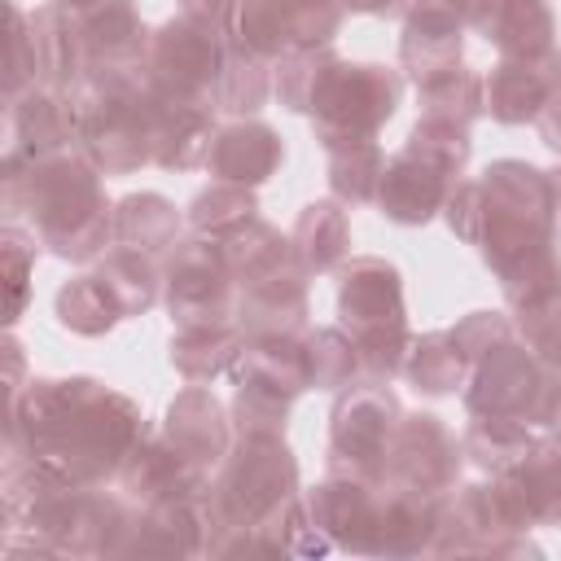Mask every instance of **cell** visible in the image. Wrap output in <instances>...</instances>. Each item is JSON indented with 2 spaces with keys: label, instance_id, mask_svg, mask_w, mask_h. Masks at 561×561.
<instances>
[{
  "label": "cell",
  "instance_id": "41",
  "mask_svg": "<svg viewBox=\"0 0 561 561\" xmlns=\"http://www.w3.org/2000/svg\"><path fill=\"white\" fill-rule=\"evenodd\" d=\"M416 101H421V114L430 118H447V123H460L469 127L478 114H486V92H482V75L469 70L465 61L430 83L416 88Z\"/></svg>",
  "mask_w": 561,
  "mask_h": 561
},
{
  "label": "cell",
  "instance_id": "10",
  "mask_svg": "<svg viewBox=\"0 0 561 561\" xmlns=\"http://www.w3.org/2000/svg\"><path fill=\"white\" fill-rule=\"evenodd\" d=\"M224 66V35L188 13L167 18L158 31H149L140 79L167 96L188 105H215V79Z\"/></svg>",
  "mask_w": 561,
  "mask_h": 561
},
{
  "label": "cell",
  "instance_id": "43",
  "mask_svg": "<svg viewBox=\"0 0 561 561\" xmlns=\"http://www.w3.org/2000/svg\"><path fill=\"white\" fill-rule=\"evenodd\" d=\"M302 342H307L311 386H316V390H346V386L364 381L359 351H355V342H351V333H346L342 324H333V329H311Z\"/></svg>",
  "mask_w": 561,
  "mask_h": 561
},
{
  "label": "cell",
  "instance_id": "30",
  "mask_svg": "<svg viewBox=\"0 0 561 561\" xmlns=\"http://www.w3.org/2000/svg\"><path fill=\"white\" fill-rule=\"evenodd\" d=\"M31 39H35V79L39 88H53V92H66L88 75V61H83V48L75 39V31L66 26V18L53 9V4H39L31 13Z\"/></svg>",
  "mask_w": 561,
  "mask_h": 561
},
{
  "label": "cell",
  "instance_id": "19",
  "mask_svg": "<svg viewBox=\"0 0 561 561\" xmlns=\"http://www.w3.org/2000/svg\"><path fill=\"white\" fill-rule=\"evenodd\" d=\"M482 92H486V114L495 123H535L548 101L561 92V53H543V57H500L486 75H482Z\"/></svg>",
  "mask_w": 561,
  "mask_h": 561
},
{
  "label": "cell",
  "instance_id": "4",
  "mask_svg": "<svg viewBox=\"0 0 561 561\" xmlns=\"http://www.w3.org/2000/svg\"><path fill=\"white\" fill-rule=\"evenodd\" d=\"M153 110L158 92L140 70H92L70 88L75 140L105 175H127L153 162Z\"/></svg>",
  "mask_w": 561,
  "mask_h": 561
},
{
  "label": "cell",
  "instance_id": "5",
  "mask_svg": "<svg viewBox=\"0 0 561 561\" xmlns=\"http://www.w3.org/2000/svg\"><path fill=\"white\" fill-rule=\"evenodd\" d=\"M482 263L504 276L530 254L557 245V180L522 158H500L482 175Z\"/></svg>",
  "mask_w": 561,
  "mask_h": 561
},
{
  "label": "cell",
  "instance_id": "9",
  "mask_svg": "<svg viewBox=\"0 0 561 561\" xmlns=\"http://www.w3.org/2000/svg\"><path fill=\"white\" fill-rule=\"evenodd\" d=\"M403 96V75L377 61H333L320 101L311 110L316 140L342 145V140H377V131L394 118Z\"/></svg>",
  "mask_w": 561,
  "mask_h": 561
},
{
  "label": "cell",
  "instance_id": "31",
  "mask_svg": "<svg viewBox=\"0 0 561 561\" xmlns=\"http://www.w3.org/2000/svg\"><path fill=\"white\" fill-rule=\"evenodd\" d=\"M245 346V329L241 324H197V329H175L171 337V368L184 381H215L219 373L232 368L237 351Z\"/></svg>",
  "mask_w": 561,
  "mask_h": 561
},
{
  "label": "cell",
  "instance_id": "35",
  "mask_svg": "<svg viewBox=\"0 0 561 561\" xmlns=\"http://www.w3.org/2000/svg\"><path fill=\"white\" fill-rule=\"evenodd\" d=\"M96 276H101V285L114 294L123 320H127V316H145V311L162 298V272H158L153 254L127 250V245H110V250L96 259Z\"/></svg>",
  "mask_w": 561,
  "mask_h": 561
},
{
  "label": "cell",
  "instance_id": "26",
  "mask_svg": "<svg viewBox=\"0 0 561 561\" xmlns=\"http://www.w3.org/2000/svg\"><path fill=\"white\" fill-rule=\"evenodd\" d=\"M438 508L443 495H421L381 482V513H377V548L373 557H416L434 552L438 539Z\"/></svg>",
  "mask_w": 561,
  "mask_h": 561
},
{
  "label": "cell",
  "instance_id": "48",
  "mask_svg": "<svg viewBox=\"0 0 561 561\" xmlns=\"http://www.w3.org/2000/svg\"><path fill=\"white\" fill-rule=\"evenodd\" d=\"M228 4H232V0H180V13H188V18H197V22H206V26L219 31Z\"/></svg>",
  "mask_w": 561,
  "mask_h": 561
},
{
  "label": "cell",
  "instance_id": "32",
  "mask_svg": "<svg viewBox=\"0 0 561 561\" xmlns=\"http://www.w3.org/2000/svg\"><path fill=\"white\" fill-rule=\"evenodd\" d=\"M219 250H224L228 272L237 276V289H241V285H254V280H263V276H272V272H285V267L298 263L294 241L280 237V228H272L267 219H250L245 228L228 232V237L219 241Z\"/></svg>",
  "mask_w": 561,
  "mask_h": 561
},
{
  "label": "cell",
  "instance_id": "1",
  "mask_svg": "<svg viewBox=\"0 0 561 561\" xmlns=\"http://www.w3.org/2000/svg\"><path fill=\"white\" fill-rule=\"evenodd\" d=\"M145 434L140 408L96 377H31L9 403L4 456H22L66 486H101L118 478Z\"/></svg>",
  "mask_w": 561,
  "mask_h": 561
},
{
  "label": "cell",
  "instance_id": "18",
  "mask_svg": "<svg viewBox=\"0 0 561 561\" xmlns=\"http://www.w3.org/2000/svg\"><path fill=\"white\" fill-rule=\"evenodd\" d=\"M206 543H210V517L197 491V495L140 504L118 557H197L206 552Z\"/></svg>",
  "mask_w": 561,
  "mask_h": 561
},
{
  "label": "cell",
  "instance_id": "28",
  "mask_svg": "<svg viewBox=\"0 0 561 561\" xmlns=\"http://www.w3.org/2000/svg\"><path fill=\"white\" fill-rule=\"evenodd\" d=\"M294 254L302 263L307 276H320V272H333L346 263L351 254V224H346V210L337 202H307L294 219Z\"/></svg>",
  "mask_w": 561,
  "mask_h": 561
},
{
  "label": "cell",
  "instance_id": "24",
  "mask_svg": "<svg viewBox=\"0 0 561 561\" xmlns=\"http://www.w3.org/2000/svg\"><path fill=\"white\" fill-rule=\"evenodd\" d=\"M469 26L500 48V57H543L552 53V9L548 0H478Z\"/></svg>",
  "mask_w": 561,
  "mask_h": 561
},
{
  "label": "cell",
  "instance_id": "21",
  "mask_svg": "<svg viewBox=\"0 0 561 561\" xmlns=\"http://www.w3.org/2000/svg\"><path fill=\"white\" fill-rule=\"evenodd\" d=\"M456 188V180L412 153H394L386 158V171H381V184H377V210L390 219V224H403V228H416V224H430L434 215H443L447 206V193Z\"/></svg>",
  "mask_w": 561,
  "mask_h": 561
},
{
  "label": "cell",
  "instance_id": "22",
  "mask_svg": "<svg viewBox=\"0 0 561 561\" xmlns=\"http://www.w3.org/2000/svg\"><path fill=\"white\" fill-rule=\"evenodd\" d=\"M280 162H285V140L259 118L224 123L206 153L210 180H228V184H245V188H259L263 180H272Z\"/></svg>",
  "mask_w": 561,
  "mask_h": 561
},
{
  "label": "cell",
  "instance_id": "6",
  "mask_svg": "<svg viewBox=\"0 0 561 561\" xmlns=\"http://www.w3.org/2000/svg\"><path fill=\"white\" fill-rule=\"evenodd\" d=\"M337 324L351 333L364 377L390 381L403 368L412 333H408V307H403V276L390 259L355 254L342 267Z\"/></svg>",
  "mask_w": 561,
  "mask_h": 561
},
{
  "label": "cell",
  "instance_id": "17",
  "mask_svg": "<svg viewBox=\"0 0 561 561\" xmlns=\"http://www.w3.org/2000/svg\"><path fill=\"white\" fill-rule=\"evenodd\" d=\"M491 482L517 530H530L539 522H561V430L535 434L530 451Z\"/></svg>",
  "mask_w": 561,
  "mask_h": 561
},
{
  "label": "cell",
  "instance_id": "37",
  "mask_svg": "<svg viewBox=\"0 0 561 561\" xmlns=\"http://www.w3.org/2000/svg\"><path fill=\"white\" fill-rule=\"evenodd\" d=\"M53 311H57V324L70 329V333H79V337H101V333H110V329L123 320L114 294L101 285L96 272L70 276V280L57 289Z\"/></svg>",
  "mask_w": 561,
  "mask_h": 561
},
{
  "label": "cell",
  "instance_id": "7",
  "mask_svg": "<svg viewBox=\"0 0 561 561\" xmlns=\"http://www.w3.org/2000/svg\"><path fill=\"white\" fill-rule=\"evenodd\" d=\"M232 425L237 434H285L289 403L311 390V359L298 333H254L232 359Z\"/></svg>",
  "mask_w": 561,
  "mask_h": 561
},
{
  "label": "cell",
  "instance_id": "33",
  "mask_svg": "<svg viewBox=\"0 0 561 561\" xmlns=\"http://www.w3.org/2000/svg\"><path fill=\"white\" fill-rule=\"evenodd\" d=\"M535 443V430L526 421H513V416H473L460 434V456L469 469L486 473V478H500L508 473Z\"/></svg>",
  "mask_w": 561,
  "mask_h": 561
},
{
  "label": "cell",
  "instance_id": "14",
  "mask_svg": "<svg viewBox=\"0 0 561 561\" xmlns=\"http://www.w3.org/2000/svg\"><path fill=\"white\" fill-rule=\"evenodd\" d=\"M75 31L88 75L92 70H140L149 31L131 0H48Z\"/></svg>",
  "mask_w": 561,
  "mask_h": 561
},
{
  "label": "cell",
  "instance_id": "36",
  "mask_svg": "<svg viewBox=\"0 0 561 561\" xmlns=\"http://www.w3.org/2000/svg\"><path fill=\"white\" fill-rule=\"evenodd\" d=\"M421 394H456L465 390V377H469V359L465 351L456 346L451 329H438V333H425V337H412L408 355H403V368H399Z\"/></svg>",
  "mask_w": 561,
  "mask_h": 561
},
{
  "label": "cell",
  "instance_id": "29",
  "mask_svg": "<svg viewBox=\"0 0 561 561\" xmlns=\"http://www.w3.org/2000/svg\"><path fill=\"white\" fill-rule=\"evenodd\" d=\"M180 210L162 193H127L123 202H114V245L158 259L180 241Z\"/></svg>",
  "mask_w": 561,
  "mask_h": 561
},
{
  "label": "cell",
  "instance_id": "44",
  "mask_svg": "<svg viewBox=\"0 0 561 561\" xmlns=\"http://www.w3.org/2000/svg\"><path fill=\"white\" fill-rule=\"evenodd\" d=\"M35 245L39 237L18 228V224H4L0 228V259H4V324L13 329L31 302V276H35Z\"/></svg>",
  "mask_w": 561,
  "mask_h": 561
},
{
  "label": "cell",
  "instance_id": "25",
  "mask_svg": "<svg viewBox=\"0 0 561 561\" xmlns=\"http://www.w3.org/2000/svg\"><path fill=\"white\" fill-rule=\"evenodd\" d=\"M215 131H219L215 105H188V101L158 96V110H153V167H162V171L206 167Z\"/></svg>",
  "mask_w": 561,
  "mask_h": 561
},
{
  "label": "cell",
  "instance_id": "2",
  "mask_svg": "<svg viewBox=\"0 0 561 561\" xmlns=\"http://www.w3.org/2000/svg\"><path fill=\"white\" fill-rule=\"evenodd\" d=\"M298 500V460L285 434H237L215 478L202 486L215 557H285L276 517Z\"/></svg>",
  "mask_w": 561,
  "mask_h": 561
},
{
  "label": "cell",
  "instance_id": "3",
  "mask_svg": "<svg viewBox=\"0 0 561 561\" xmlns=\"http://www.w3.org/2000/svg\"><path fill=\"white\" fill-rule=\"evenodd\" d=\"M0 202L9 215H22L57 259L88 263L114 245V206L105 197L101 167L79 145L31 167L0 171Z\"/></svg>",
  "mask_w": 561,
  "mask_h": 561
},
{
  "label": "cell",
  "instance_id": "40",
  "mask_svg": "<svg viewBox=\"0 0 561 561\" xmlns=\"http://www.w3.org/2000/svg\"><path fill=\"white\" fill-rule=\"evenodd\" d=\"M333 61H337L333 44H329V48H294V53H285V57L276 61V83H272L276 101H280L285 110L311 118V110H316V101H320V88H324V79H329V70H333Z\"/></svg>",
  "mask_w": 561,
  "mask_h": 561
},
{
  "label": "cell",
  "instance_id": "27",
  "mask_svg": "<svg viewBox=\"0 0 561 561\" xmlns=\"http://www.w3.org/2000/svg\"><path fill=\"white\" fill-rule=\"evenodd\" d=\"M237 324L245 329V337L307 329V272H302V263H294L285 272H272L254 285H241Z\"/></svg>",
  "mask_w": 561,
  "mask_h": 561
},
{
  "label": "cell",
  "instance_id": "38",
  "mask_svg": "<svg viewBox=\"0 0 561 561\" xmlns=\"http://www.w3.org/2000/svg\"><path fill=\"white\" fill-rule=\"evenodd\" d=\"M324 158H329V188L337 202L364 206L377 197V184L386 171V153L377 140H342V145H329Z\"/></svg>",
  "mask_w": 561,
  "mask_h": 561
},
{
  "label": "cell",
  "instance_id": "20",
  "mask_svg": "<svg viewBox=\"0 0 561 561\" xmlns=\"http://www.w3.org/2000/svg\"><path fill=\"white\" fill-rule=\"evenodd\" d=\"M162 438L210 482L215 469L224 465L228 447H232V425H228V412L215 399V390L188 381V390H180L171 399V408H167Z\"/></svg>",
  "mask_w": 561,
  "mask_h": 561
},
{
  "label": "cell",
  "instance_id": "42",
  "mask_svg": "<svg viewBox=\"0 0 561 561\" xmlns=\"http://www.w3.org/2000/svg\"><path fill=\"white\" fill-rule=\"evenodd\" d=\"M403 153H412V158H421V162H430V167H438V171H447V175L456 180V175H465V167H469L473 140H469V127L421 114L416 127H412L408 140H403Z\"/></svg>",
  "mask_w": 561,
  "mask_h": 561
},
{
  "label": "cell",
  "instance_id": "11",
  "mask_svg": "<svg viewBox=\"0 0 561 561\" xmlns=\"http://www.w3.org/2000/svg\"><path fill=\"white\" fill-rule=\"evenodd\" d=\"M403 421L399 394L386 381H355L337 390L333 416H329V473L381 482L386 469V447Z\"/></svg>",
  "mask_w": 561,
  "mask_h": 561
},
{
  "label": "cell",
  "instance_id": "39",
  "mask_svg": "<svg viewBox=\"0 0 561 561\" xmlns=\"http://www.w3.org/2000/svg\"><path fill=\"white\" fill-rule=\"evenodd\" d=\"M188 228L197 237H210V241H224L228 232L245 228L250 219H259V202H254V188L245 184H228V180H210V188H202L193 202H188Z\"/></svg>",
  "mask_w": 561,
  "mask_h": 561
},
{
  "label": "cell",
  "instance_id": "47",
  "mask_svg": "<svg viewBox=\"0 0 561 561\" xmlns=\"http://www.w3.org/2000/svg\"><path fill=\"white\" fill-rule=\"evenodd\" d=\"M443 219L465 245H478V237H482V184L478 180H456V188L447 193Z\"/></svg>",
  "mask_w": 561,
  "mask_h": 561
},
{
  "label": "cell",
  "instance_id": "50",
  "mask_svg": "<svg viewBox=\"0 0 561 561\" xmlns=\"http://www.w3.org/2000/svg\"><path fill=\"white\" fill-rule=\"evenodd\" d=\"M408 0H342L346 13H403Z\"/></svg>",
  "mask_w": 561,
  "mask_h": 561
},
{
  "label": "cell",
  "instance_id": "12",
  "mask_svg": "<svg viewBox=\"0 0 561 561\" xmlns=\"http://www.w3.org/2000/svg\"><path fill=\"white\" fill-rule=\"evenodd\" d=\"M162 302H167L175 329L237 324L241 289L224 263L219 241L193 232V237L171 245L167 267H162Z\"/></svg>",
  "mask_w": 561,
  "mask_h": 561
},
{
  "label": "cell",
  "instance_id": "49",
  "mask_svg": "<svg viewBox=\"0 0 561 561\" xmlns=\"http://www.w3.org/2000/svg\"><path fill=\"white\" fill-rule=\"evenodd\" d=\"M535 123H539V136H543V145H548L552 153H561V92L548 101V110H543Z\"/></svg>",
  "mask_w": 561,
  "mask_h": 561
},
{
  "label": "cell",
  "instance_id": "13",
  "mask_svg": "<svg viewBox=\"0 0 561 561\" xmlns=\"http://www.w3.org/2000/svg\"><path fill=\"white\" fill-rule=\"evenodd\" d=\"M460 469V443L434 412H412L399 421L390 447H386V486L421 491V495H447L456 486Z\"/></svg>",
  "mask_w": 561,
  "mask_h": 561
},
{
  "label": "cell",
  "instance_id": "45",
  "mask_svg": "<svg viewBox=\"0 0 561 561\" xmlns=\"http://www.w3.org/2000/svg\"><path fill=\"white\" fill-rule=\"evenodd\" d=\"M4 18H9V57H4V101L22 96L26 88H35V39H31V13L9 0L4 4Z\"/></svg>",
  "mask_w": 561,
  "mask_h": 561
},
{
  "label": "cell",
  "instance_id": "51",
  "mask_svg": "<svg viewBox=\"0 0 561 561\" xmlns=\"http://www.w3.org/2000/svg\"><path fill=\"white\" fill-rule=\"evenodd\" d=\"M552 430H561V377H557V421H552Z\"/></svg>",
  "mask_w": 561,
  "mask_h": 561
},
{
  "label": "cell",
  "instance_id": "16",
  "mask_svg": "<svg viewBox=\"0 0 561 561\" xmlns=\"http://www.w3.org/2000/svg\"><path fill=\"white\" fill-rule=\"evenodd\" d=\"M307 517L333 539V548L368 552L377 548V513H381V482L329 473L320 486L302 495Z\"/></svg>",
  "mask_w": 561,
  "mask_h": 561
},
{
  "label": "cell",
  "instance_id": "34",
  "mask_svg": "<svg viewBox=\"0 0 561 561\" xmlns=\"http://www.w3.org/2000/svg\"><path fill=\"white\" fill-rule=\"evenodd\" d=\"M272 83H276V61H267L259 53H245L237 44H224V66H219V79H215V110L250 118L272 96Z\"/></svg>",
  "mask_w": 561,
  "mask_h": 561
},
{
  "label": "cell",
  "instance_id": "15",
  "mask_svg": "<svg viewBox=\"0 0 561 561\" xmlns=\"http://www.w3.org/2000/svg\"><path fill=\"white\" fill-rule=\"evenodd\" d=\"M75 118L70 96L53 88H26L22 96L4 101V162L0 171L31 167L39 158H53L61 149H75Z\"/></svg>",
  "mask_w": 561,
  "mask_h": 561
},
{
  "label": "cell",
  "instance_id": "8",
  "mask_svg": "<svg viewBox=\"0 0 561 561\" xmlns=\"http://www.w3.org/2000/svg\"><path fill=\"white\" fill-rule=\"evenodd\" d=\"M460 394L469 416H513L530 430H552L557 421V377L517 337L478 355L469 364Z\"/></svg>",
  "mask_w": 561,
  "mask_h": 561
},
{
  "label": "cell",
  "instance_id": "46",
  "mask_svg": "<svg viewBox=\"0 0 561 561\" xmlns=\"http://www.w3.org/2000/svg\"><path fill=\"white\" fill-rule=\"evenodd\" d=\"M451 337L465 351V359L473 364L478 355H486V351L504 346L508 337H517V324L508 316H500V311H469L460 324H451Z\"/></svg>",
  "mask_w": 561,
  "mask_h": 561
},
{
  "label": "cell",
  "instance_id": "23",
  "mask_svg": "<svg viewBox=\"0 0 561 561\" xmlns=\"http://www.w3.org/2000/svg\"><path fill=\"white\" fill-rule=\"evenodd\" d=\"M118 486L136 504H158V500H175V495H197L206 486V478L162 434H145L118 465Z\"/></svg>",
  "mask_w": 561,
  "mask_h": 561
}]
</instances>
